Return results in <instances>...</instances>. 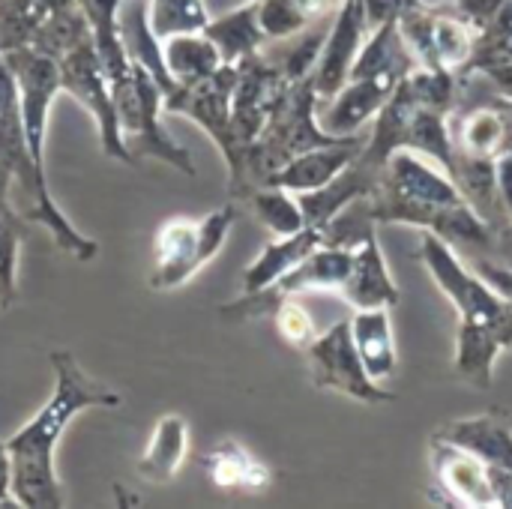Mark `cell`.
Listing matches in <instances>:
<instances>
[{"instance_id": "1", "label": "cell", "mask_w": 512, "mask_h": 509, "mask_svg": "<svg viewBox=\"0 0 512 509\" xmlns=\"http://www.w3.org/2000/svg\"><path fill=\"white\" fill-rule=\"evenodd\" d=\"M54 369V393L36 411V417L6 441L9 450V474L12 495L18 507L60 509L63 489L54 474V450L69 426L87 408H120L123 399L108 384L90 378L72 351L48 354Z\"/></svg>"}, {"instance_id": "2", "label": "cell", "mask_w": 512, "mask_h": 509, "mask_svg": "<svg viewBox=\"0 0 512 509\" xmlns=\"http://www.w3.org/2000/svg\"><path fill=\"white\" fill-rule=\"evenodd\" d=\"M420 261L432 273L435 285L453 300V306L459 312V324L495 330L512 348L510 303L477 270L462 267V261L453 255L447 240H441L435 231H426L420 240Z\"/></svg>"}, {"instance_id": "3", "label": "cell", "mask_w": 512, "mask_h": 509, "mask_svg": "<svg viewBox=\"0 0 512 509\" xmlns=\"http://www.w3.org/2000/svg\"><path fill=\"white\" fill-rule=\"evenodd\" d=\"M237 219L234 207H219L207 213L204 219H171L159 228L156 246H153V273L150 288L153 291H171L180 288L186 279H192L216 252L225 246L228 231Z\"/></svg>"}, {"instance_id": "4", "label": "cell", "mask_w": 512, "mask_h": 509, "mask_svg": "<svg viewBox=\"0 0 512 509\" xmlns=\"http://www.w3.org/2000/svg\"><path fill=\"white\" fill-rule=\"evenodd\" d=\"M57 63H60V87L69 90L96 117L99 135H102V150L111 159L135 165L129 150H126L123 132H120L114 96H111V81H108V72L102 66V57H99L96 45L90 39H84L72 51H66Z\"/></svg>"}, {"instance_id": "5", "label": "cell", "mask_w": 512, "mask_h": 509, "mask_svg": "<svg viewBox=\"0 0 512 509\" xmlns=\"http://www.w3.org/2000/svg\"><path fill=\"white\" fill-rule=\"evenodd\" d=\"M309 357V375L315 381L318 390H333L342 396H351L357 402H393V393L381 390L354 345V333H351V321H339L333 324L327 333L315 336V342L306 348Z\"/></svg>"}, {"instance_id": "6", "label": "cell", "mask_w": 512, "mask_h": 509, "mask_svg": "<svg viewBox=\"0 0 512 509\" xmlns=\"http://www.w3.org/2000/svg\"><path fill=\"white\" fill-rule=\"evenodd\" d=\"M12 66L21 102V123L33 165L45 174V123L48 108L60 90V63L36 48H12L3 54Z\"/></svg>"}, {"instance_id": "7", "label": "cell", "mask_w": 512, "mask_h": 509, "mask_svg": "<svg viewBox=\"0 0 512 509\" xmlns=\"http://www.w3.org/2000/svg\"><path fill=\"white\" fill-rule=\"evenodd\" d=\"M432 465L441 489L456 498L459 507H498V495L489 477V465L474 453L435 438Z\"/></svg>"}, {"instance_id": "8", "label": "cell", "mask_w": 512, "mask_h": 509, "mask_svg": "<svg viewBox=\"0 0 512 509\" xmlns=\"http://www.w3.org/2000/svg\"><path fill=\"white\" fill-rule=\"evenodd\" d=\"M342 297L354 306V309H387L396 306L399 300V288L393 285L378 237L369 228L360 231V243L354 249V264L351 273L342 285Z\"/></svg>"}, {"instance_id": "9", "label": "cell", "mask_w": 512, "mask_h": 509, "mask_svg": "<svg viewBox=\"0 0 512 509\" xmlns=\"http://www.w3.org/2000/svg\"><path fill=\"white\" fill-rule=\"evenodd\" d=\"M393 87L396 81L390 78H357L348 90H339L336 96H330V108L318 114L321 129L330 132V138L354 132L390 102Z\"/></svg>"}, {"instance_id": "10", "label": "cell", "mask_w": 512, "mask_h": 509, "mask_svg": "<svg viewBox=\"0 0 512 509\" xmlns=\"http://www.w3.org/2000/svg\"><path fill=\"white\" fill-rule=\"evenodd\" d=\"M435 438L474 453L489 468H501V471L512 474V429L492 414L456 420V423L444 426Z\"/></svg>"}, {"instance_id": "11", "label": "cell", "mask_w": 512, "mask_h": 509, "mask_svg": "<svg viewBox=\"0 0 512 509\" xmlns=\"http://www.w3.org/2000/svg\"><path fill=\"white\" fill-rule=\"evenodd\" d=\"M357 156V144L348 141L342 144L339 141H330L327 147H318V150H309L297 159H291L276 177H273V186H282L288 192H315L327 183H333Z\"/></svg>"}, {"instance_id": "12", "label": "cell", "mask_w": 512, "mask_h": 509, "mask_svg": "<svg viewBox=\"0 0 512 509\" xmlns=\"http://www.w3.org/2000/svg\"><path fill=\"white\" fill-rule=\"evenodd\" d=\"M324 228L318 225H306L303 231L297 234H288V237H279L276 243H270L261 258L246 270L243 276V288L246 294H258L264 288H270L273 282H279L288 270H294L309 252H315L318 246H324Z\"/></svg>"}, {"instance_id": "13", "label": "cell", "mask_w": 512, "mask_h": 509, "mask_svg": "<svg viewBox=\"0 0 512 509\" xmlns=\"http://www.w3.org/2000/svg\"><path fill=\"white\" fill-rule=\"evenodd\" d=\"M354 345L357 354L375 384L393 378L396 372V342H393V327H390V312L387 309H357L351 321Z\"/></svg>"}, {"instance_id": "14", "label": "cell", "mask_w": 512, "mask_h": 509, "mask_svg": "<svg viewBox=\"0 0 512 509\" xmlns=\"http://www.w3.org/2000/svg\"><path fill=\"white\" fill-rule=\"evenodd\" d=\"M189 450V429L186 420L177 414H168L156 423L153 438L138 459V474L150 483H171L186 459Z\"/></svg>"}, {"instance_id": "15", "label": "cell", "mask_w": 512, "mask_h": 509, "mask_svg": "<svg viewBox=\"0 0 512 509\" xmlns=\"http://www.w3.org/2000/svg\"><path fill=\"white\" fill-rule=\"evenodd\" d=\"M357 39H360V15L354 6H348L342 12V18L336 21L321 66H318V81H315V93L318 96H336L345 84V78L354 69V54H357Z\"/></svg>"}, {"instance_id": "16", "label": "cell", "mask_w": 512, "mask_h": 509, "mask_svg": "<svg viewBox=\"0 0 512 509\" xmlns=\"http://www.w3.org/2000/svg\"><path fill=\"white\" fill-rule=\"evenodd\" d=\"M162 57H165L171 78L180 87H192V84H198V81H204L222 69V54H219L216 42L201 39V36H189V33L168 39V45L162 48Z\"/></svg>"}, {"instance_id": "17", "label": "cell", "mask_w": 512, "mask_h": 509, "mask_svg": "<svg viewBox=\"0 0 512 509\" xmlns=\"http://www.w3.org/2000/svg\"><path fill=\"white\" fill-rule=\"evenodd\" d=\"M510 348L507 339L495 330L486 327H468L459 324V339H456V369L465 381L474 387H492V372L498 354Z\"/></svg>"}, {"instance_id": "18", "label": "cell", "mask_w": 512, "mask_h": 509, "mask_svg": "<svg viewBox=\"0 0 512 509\" xmlns=\"http://www.w3.org/2000/svg\"><path fill=\"white\" fill-rule=\"evenodd\" d=\"M207 471L210 480L222 489H249L258 492L270 483V471L243 447L225 444L219 447L210 459H207Z\"/></svg>"}, {"instance_id": "19", "label": "cell", "mask_w": 512, "mask_h": 509, "mask_svg": "<svg viewBox=\"0 0 512 509\" xmlns=\"http://www.w3.org/2000/svg\"><path fill=\"white\" fill-rule=\"evenodd\" d=\"M510 120L498 111H477L462 123V150L468 159H492L507 150Z\"/></svg>"}, {"instance_id": "20", "label": "cell", "mask_w": 512, "mask_h": 509, "mask_svg": "<svg viewBox=\"0 0 512 509\" xmlns=\"http://www.w3.org/2000/svg\"><path fill=\"white\" fill-rule=\"evenodd\" d=\"M252 207H255V216L279 237H288V234H297L306 228V216H303L300 201H294L288 195V189H282V186H270V189L255 192Z\"/></svg>"}, {"instance_id": "21", "label": "cell", "mask_w": 512, "mask_h": 509, "mask_svg": "<svg viewBox=\"0 0 512 509\" xmlns=\"http://www.w3.org/2000/svg\"><path fill=\"white\" fill-rule=\"evenodd\" d=\"M201 27H207V15H204L201 0H156L153 3L150 30L156 33V39L195 33Z\"/></svg>"}, {"instance_id": "22", "label": "cell", "mask_w": 512, "mask_h": 509, "mask_svg": "<svg viewBox=\"0 0 512 509\" xmlns=\"http://www.w3.org/2000/svg\"><path fill=\"white\" fill-rule=\"evenodd\" d=\"M21 243L18 216L9 207V195H0V300L9 306L15 300V258Z\"/></svg>"}, {"instance_id": "23", "label": "cell", "mask_w": 512, "mask_h": 509, "mask_svg": "<svg viewBox=\"0 0 512 509\" xmlns=\"http://www.w3.org/2000/svg\"><path fill=\"white\" fill-rule=\"evenodd\" d=\"M207 36L216 42L222 60H234L237 54H246L258 42V27L252 21V12H237L219 24H210Z\"/></svg>"}, {"instance_id": "24", "label": "cell", "mask_w": 512, "mask_h": 509, "mask_svg": "<svg viewBox=\"0 0 512 509\" xmlns=\"http://www.w3.org/2000/svg\"><path fill=\"white\" fill-rule=\"evenodd\" d=\"M276 327H279L282 339L291 342L294 348H309L315 342V336H318L312 315L294 300H282L276 306Z\"/></svg>"}, {"instance_id": "25", "label": "cell", "mask_w": 512, "mask_h": 509, "mask_svg": "<svg viewBox=\"0 0 512 509\" xmlns=\"http://www.w3.org/2000/svg\"><path fill=\"white\" fill-rule=\"evenodd\" d=\"M432 51L438 57V63H459L468 54V33L465 27H459L456 21H438L432 30Z\"/></svg>"}, {"instance_id": "26", "label": "cell", "mask_w": 512, "mask_h": 509, "mask_svg": "<svg viewBox=\"0 0 512 509\" xmlns=\"http://www.w3.org/2000/svg\"><path fill=\"white\" fill-rule=\"evenodd\" d=\"M258 24L273 33V36H285V33H294L300 24H303V12L297 9V3L291 0H267L261 6V18Z\"/></svg>"}, {"instance_id": "27", "label": "cell", "mask_w": 512, "mask_h": 509, "mask_svg": "<svg viewBox=\"0 0 512 509\" xmlns=\"http://www.w3.org/2000/svg\"><path fill=\"white\" fill-rule=\"evenodd\" d=\"M477 273L510 303L512 309V267H498V264H486V261H480L477 264Z\"/></svg>"}, {"instance_id": "28", "label": "cell", "mask_w": 512, "mask_h": 509, "mask_svg": "<svg viewBox=\"0 0 512 509\" xmlns=\"http://www.w3.org/2000/svg\"><path fill=\"white\" fill-rule=\"evenodd\" d=\"M0 507H18L12 495V474H9V450L0 444Z\"/></svg>"}, {"instance_id": "29", "label": "cell", "mask_w": 512, "mask_h": 509, "mask_svg": "<svg viewBox=\"0 0 512 509\" xmlns=\"http://www.w3.org/2000/svg\"><path fill=\"white\" fill-rule=\"evenodd\" d=\"M498 192L504 195V201H507L512 213V153L498 162Z\"/></svg>"}, {"instance_id": "30", "label": "cell", "mask_w": 512, "mask_h": 509, "mask_svg": "<svg viewBox=\"0 0 512 509\" xmlns=\"http://www.w3.org/2000/svg\"><path fill=\"white\" fill-rule=\"evenodd\" d=\"M0 309H6V303H3V300H0Z\"/></svg>"}]
</instances>
